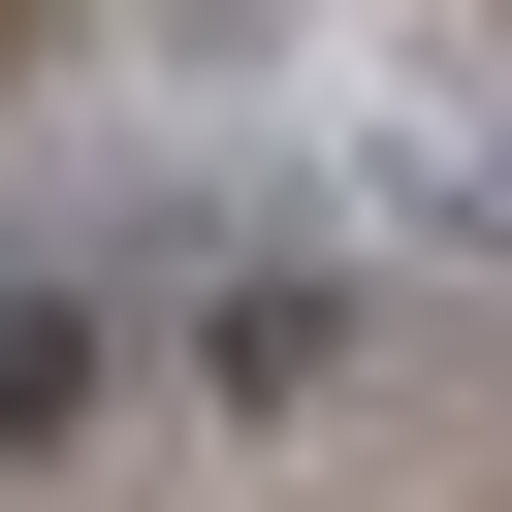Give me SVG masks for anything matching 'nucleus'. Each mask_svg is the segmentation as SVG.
<instances>
[{
  "label": "nucleus",
  "mask_w": 512,
  "mask_h": 512,
  "mask_svg": "<svg viewBox=\"0 0 512 512\" xmlns=\"http://www.w3.org/2000/svg\"><path fill=\"white\" fill-rule=\"evenodd\" d=\"M96 416H128V320L96 288H0V448H96Z\"/></svg>",
  "instance_id": "f257e3e1"
},
{
  "label": "nucleus",
  "mask_w": 512,
  "mask_h": 512,
  "mask_svg": "<svg viewBox=\"0 0 512 512\" xmlns=\"http://www.w3.org/2000/svg\"><path fill=\"white\" fill-rule=\"evenodd\" d=\"M192 384H224V416H320V384H352V288H224Z\"/></svg>",
  "instance_id": "f03ea898"
}]
</instances>
